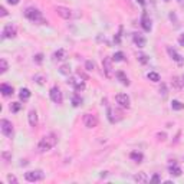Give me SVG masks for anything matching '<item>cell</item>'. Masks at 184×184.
<instances>
[{"instance_id":"10","label":"cell","mask_w":184,"mask_h":184,"mask_svg":"<svg viewBox=\"0 0 184 184\" xmlns=\"http://www.w3.org/2000/svg\"><path fill=\"white\" fill-rule=\"evenodd\" d=\"M16 26H13V25H7V26H4V29H3V38L4 39H12V38H14L16 36Z\"/></svg>"},{"instance_id":"28","label":"cell","mask_w":184,"mask_h":184,"mask_svg":"<svg viewBox=\"0 0 184 184\" xmlns=\"http://www.w3.org/2000/svg\"><path fill=\"white\" fill-rule=\"evenodd\" d=\"M112 59H114L115 62H122V61H124V53H122V52H117V53L112 56Z\"/></svg>"},{"instance_id":"20","label":"cell","mask_w":184,"mask_h":184,"mask_svg":"<svg viewBox=\"0 0 184 184\" xmlns=\"http://www.w3.org/2000/svg\"><path fill=\"white\" fill-rule=\"evenodd\" d=\"M134 180H135L137 183H147L148 177H147V174L145 173H140V174H137V175L134 177Z\"/></svg>"},{"instance_id":"36","label":"cell","mask_w":184,"mask_h":184,"mask_svg":"<svg viewBox=\"0 0 184 184\" xmlns=\"http://www.w3.org/2000/svg\"><path fill=\"white\" fill-rule=\"evenodd\" d=\"M173 84L175 85L177 88H180L181 85H180V82H178V78H173Z\"/></svg>"},{"instance_id":"3","label":"cell","mask_w":184,"mask_h":184,"mask_svg":"<svg viewBox=\"0 0 184 184\" xmlns=\"http://www.w3.org/2000/svg\"><path fill=\"white\" fill-rule=\"evenodd\" d=\"M25 178H26V181H29V183H36V181L43 180V173H42L40 170L27 171V173L25 174Z\"/></svg>"},{"instance_id":"22","label":"cell","mask_w":184,"mask_h":184,"mask_svg":"<svg viewBox=\"0 0 184 184\" xmlns=\"http://www.w3.org/2000/svg\"><path fill=\"white\" fill-rule=\"evenodd\" d=\"M171 108H173L174 111H181V109H184V104H181V102L177 101V99H174L173 102H171Z\"/></svg>"},{"instance_id":"33","label":"cell","mask_w":184,"mask_h":184,"mask_svg":"<svg viewBox=\"0 0 184 184\" xmlns=\"http://www.w3.org/2000/svg\"><path fill=\"white\" fill-rule=\"evenodd\" d=\"M150 181H151V183H158V181H160V177H158V175H157V174H155V175H154V177H152L151 180H150Z\"/></svg>"},{"instance_id":"19","label":"cell","mask_w":184,"mask_h":184,"mask_svg":"<svg viewBox=\"0 0 184 184\" xmlns=\"http://www.w3.org/2000/svg\"><path fill=\"white\" fill-rule=\"evenodd\" d=\"M19 97L22 101H27L29 98H30V91L27 89V88H22L20 89V94H19Z\"/></svg>"},{"instance_id":"8","label":"cell","mask_w":184,"mask_h":184,"mask_svg":"<svg viewBox=\"0 0 184 184\" xmlns=\"http://www.w3.org/2000/svg\"><path fill=\"white\" fill-rule=\"evenodd\" d=\"M55 12L62 17V19H71L72 16H74V13H72V10L71 9H68V7H63V6H58L56 9H55Z\"/></svg>"},{"instance_id":"21","label":"cell","mask_w":184,"mask_h":184,"mask_svg":"<svg viewBox=\"0 0 184 184\" xmlns=\"http://www.w3.org/2000/svg\"><path fill=\"white\" fill-rule=\"evenodd\" d=\"M117 76H118V79L121 81V84H122V85H125V87H128V85H130V81H128V78H127V76L124 75V72H118Z\"/></svg>"},{"instance_id":"23","label":"cell","mask_w":184,"mask_h":184,"mask_svg":"<svg viewBox=\"0 0 184 184\" xmlns=\"http://www.w3.org/2000/svg\"><path fill=\"white\" fill-rule=\"evenodd\" d=\"M130 157H131V158H132V160H134L135 162H141V161H142V158H144V155H142L141 152H137V151L131 152Z\"/></svg>"},{"instance_id":"37","label":"cell","mask_w":184,"mask_h":184,"mask_svg":"<svg viewBox=\"0 0 184 184\" xmlns=\"http://www.w3.org/2000/svg\"><path fill=\"white\" fill-rule=\"evenodd\" d=\"M6 14H7V12H6V9L1 6V7H0V16H6Z\"/></svg>"},{"instance_id":"39","label":"cell","mask_w":184,"mask_h":184,"mask_svg":"<svg viewBox=\"0 0 184 184\" xmlns=\"http://www.w3.org/2000/svg\"><path fill=\"white\" fill-rule=\"evenodd\" d=\"M140 61L142 62V63H145V62H147V56H145V55H141V56H140Z\"/></svg>"},{"instance_id":"32","label":"cell","mask_w":184,"mask_h":184,"mask_svg":"<svg viewBox=\"0 0 184 184\" xmlns=\"http://www.w3.org/2000/svg\"><path fill=\"white\" fill-rule=\"evenodd\" d=\"M42 61H43V55L42 53H38L35 56V62L36 63H42Z\"/></svg>"},{"instance_id":"25","label":"cell","mask_w":184,"mask_h":184,"mask_svg":"<svg viewBox=\"0 0 184 184\" xmlns=\"http://www.w3.org/2000/svg\"><path fill=\"white\" fill-rule=\"evenodd\" d=\"M147 78H148L150 81H152V82H158V81H160V75H158L157 72H148Z\"/></svg>"},{"instance_id":"24","label":"cell","mask_w":184,"mask_h":184,"mask_svg":"<svg viewBox=\"0 0 184 184\" xmlns=\"http://www.w3.org/2000/svg\"><path fill=\"white\" fill-rule=\"evenodd\" d=\"M33 81H35L36 84H39V85H43L45 82H46V76L45 75H35L33 76Z\"/></svg>"},{"instance_id":"2","label":"cell","mask_w":184,"mask_h":184,"mask_svg":"<svg viewBox=\"0 0 184 184\" xmlns=\"http://www.w3.org/2000/svg\"><path fill=\"white\" fill-rule=\"evenodd\" d=\"M25 16L33 23H48L45 20L43 17H42V13L38 10V9H35V7H27L26 10H25Z\"/></svg>"},{"instance_id":"15","label":"cell","mask_w":184,"mask_h":184,"mask_svg":"<svg viewBox=\"0 0 184 184\" xmlns=\"http://www.w3.org/2000/svg\"><path fill=\"white\" fill-rule=\"evenodd\" d=\"M0 92H1L4 97H10L12 94H13V87L7 85V84H1V85H0Z\"/></svg>"},{"instance_id":"40","label":"cell","mask_w":184,"mask_h":184,"mask_svg":"<svg viewBox=\"0 0 184 184\" xmlns=\"http://www.w3.org/2000/svg\"><path fill=\"white\" fill-rule=\"evenodd\" d=\"M7 3H9V4H17L19 0H7Z\"/></svg>"},{"instance_id":"42","label":"cell","mask_w":184,"mask_h":184,"mask_svg":"<svg viewBox=\"0 0 184 184\" xmlns=\"http://www.w3.org/2000/svg\"><path fill=\"white\" fill-rule=\"evenodd\" d=\"M138 1H140L141 4H144V0H138Z\"/></svg>"},{"instance_id":"12","label":"cell","mask_w":184,"mask_h":184,"mask_svg":"<svg viewBox=\"0 0 184 184\" xmlns=\"http://www.w3.org/2000/svg\"><path fill=\"white\" fill-rule=\"evenodd\" d=\"M132 39H134V42H135V45H137L138 48H144V46H145V38H144L141 33H134V35H132Z\"/></svg>"},{"instance_id":"30","label":"cell","mask_w":184,"mask_h":184,"mask_svg":"<svg viewBox=\"0 0 184 184\" xmlns=\"http://www.w3.org/2000/svg\"><path fill=\"white\" fill-rule=\"evenodd\" d=\"M22 108V105H20V104H19V102H13V104H12L10 105V109H12V112H17V111H19V109Z\"/></svg>"},{"instance_id":"5","label":"cell","mask_w":184,"mask_h":184,"mask_svg":"<svg viewBox=\"0 0 184 184\" xmlns=\"http://www.w3.org/2000/svg\"><path fill=\"white\" fill-rule=\"evenodd\" d=\"M0 130H1V132L6 137H12L13 135V125H12L10 121H7V119H1L0 121Z\"/></svg>"},{"instance_id":"9","label":"cell","mask_w":184,"mask_h":184,"mask_svg":"<svg viewBox=\"0 0 184 184\" xmlns=\"http://www.w3.org/2000/svg\"><path fill=\"white\" fill-rule=\"evenodd\" d=\"M49 94H51V99L53 101L55 104H62V99H63V98H62V92H61V89H59L58 87L52 88Z\"/></svg>"},{"instance_id":"14","label":"cell","mask_w":184,"mask_h":184,"mask_svg":"<svg viewBox=\"0 0 184 184\" xmlns=\"http://www.w3.org/2000/svg\"><path fill=\"white\" fill-rule=\"evenodd\" d=\"M68 84H71L72 87L76 89V92H79V91H84L85 89V82L82 81V82H78V81H75V79H69L68 81Z\"/></svg>"},{"instance_id":"7","label":"cell","mask_w":184,"mask_h":184,"mask_svg":"<svg viewBox=\"0 0 184 184\" xmlns=\"http://www.w3.org/2000/svg\"><path fill=\"white\" fill-rule=\"evenodd\" d=\"M115 101H117V104H118L119 107H122V108H130V97H128L127 94H118V95L115 97Z\"/></svg>"},{"instance_id":"35","label":"cell","mask_w":184,"mask_h":184,"mask_svg":"<svg viewBox=\"0 0 184 184\" xmlns=\"http://www.w3.org/2000/svg\"><path fill=\"white\" fill-rule=\"evenodd\" d=\"M7 180H9L10 183H17V180H16V177H14V175H9V177H7Z\"/></svg>"},{"instance_id":"44","label":"cell","mask_w":184,"mask_h":184,"mask_svg":"<svg viewBox=\"0 0 184 184\" xmlns=\"http://www.w3.org/2000/svg\"><path fill=\"white\" fill-rule=\"evenodd\" d=\"M165 1H168V0H165Z\"/></svg>"},{"instance_id":"17","label":"cell","mask_w":184,"mask_h":184,"mask_svg":"<svg viewBox=\"0 0 184 184\" xmlns=\"http://www.w3.org/2000/svg\"><path fill=\"white\" fill-rule=\"evenodd\" d=\"M168 170H170V174H171V175H175V177L181 175V168H180L175 162H173V164L170 165V168H168Z\"/></svg>"},{"instance_id":"38","label":"cell","mask_w":184,"mask_h":184,"mask_svg":"<svg viewBox=\"0 0 184 184\" xmlns=\"http://www.w3.org/2000/svg\"><path fill=\"white\" fill-rule=\"evenodd\" d=\"M178 43L181 45V46H184V33L180 36V38H178Z\"/></svg>"},{"instance_id":"29","label":"cell","mask_w":184,"mask_h":184,"mask_svg":"<svg viewBox=\"0 0 184 184\" xmlns=\"http://www.w3.org/2000/svg\"><path fill=\"white\" fill-rule=\"evenodd\" d=\"M6 71H7V62L4 59H0V72L4 74Z\"/></svg>"},{"instance_id":"34","label":"cell","mask_w":184,"mask_h":184,"mask_svg":"<svg viewBox=\"0 0 184 184\" xmlns=\"http://www.w3.org/2000/svg\"><path fill=\"white\" fill-rule=\"evenodd\" d=\"M78 75L81 76L84 81H87V79H88V75H85V74H84V72H81V71H78Z\"/></svg>"},{"instance_id":"13","label":"cell","mask_w":184,"mask_h":184,"mask_svg":"<svg viewBox=\"0 0 184 184\" xmlns=\"http://www.w3.org/2000/svg\"><path fill=\"white\" fill-rule=\"evenodd\" d=\"M141 25H142V27H144V30H145V32H150V30H151V20L148 19V14H147L145 12H144V14H142Z\"/></svg>"},{"instance_id":"41","label":"cell","mask_w":184,"mask_h":184,"mask_svg":"<svg viewBox=\"0 0 184 184\" xmlns=\"http://www.w3.org/2000/svg\"><path fill=\"white\" fill-rule=\"evenodd\" d=\"M9 157H10V154H9V152H3V158L9 160Z\"/></svg>"},{"instance_id":"31","label":"cell","mask_w":184,"mask_h":184,"mask_svg":"<svg viewBox=\"0 0 184 184\" xmlns=\"http://www.w3.org/2000/svg\"><path fill=\"white\" fill-rule=\"evenodd\" d=\"M85 68H87V71H94L95 65H94V62H91V61H87V63H85Z\"/></svg>"},{"instance_id":"27","label":"cell","mask_w":184,"mask_h":184,"mask_svg":"<svg viewBox=\"0 0 184 184\" xmlns=\"http://www.w3.org/2000/svg\"><path fill=\"white\" fill-rule=\"evenodd\" d=\"M81 102H82V99H81V97H78V95H74V97H72V105H74V107H79V105H81Z\"/></svg>"},{"instance_id":"18","label":"cell","mask_w":184,"mask_h":184,"mask_svg":"<svg viewBox=\"0 0 184 184\" xmlns=\"http://www.w3.org/2000/svg\"><path fill=\"white\" fill-rule=\"evenodd\" d=\"M66 58V51L65 49H59L53 53V61H63Z\"/></svg>"},{"instance_id":"1","label":"cell","mask_w":184,"mask_h":184,"mask_svg":"<svg viewBox=\"0 0 184 184\" xmlns=\"http://www.w3.org/2000/svg\"><path fill=\"white\" fill-rule=\"evenodd\" d=\"M56 142H58L56 135H55V134H48V135H45L43 138L40 140L39 145H38V148H39V151L40 152L49 151V150H52L55 145H56Z\"/></svg>"},{"instance_id":"6","label":"cell","mask_w":184,"mask_h":184,"mask_svg":"<svg viewBox=\"0 0 184 184\" xmlns=\"http://www.w3.org/2000/svg\"><path fill=\"white\" fill-rule=\"evenodd\" d=\"M82 121H84V124H85L87 128H95L98 125V118L94 114H85Z\"/></svg>"},{"instance_id":"26","label":"cell","mask_w":184,"mask_h":184,"mask_svg":"<svg viewBox=\"0 0 184 184\" xmlns=\"http://www.w3.org/2000/svg\"><path fill=\"white\" fill-rule=\"evenodd\" d=\"M59 72L62 74V75H69L71 74V66L69 65H62L59 68Z\"/></svg>"},{"instance_id":"11","label":"cell","mask_w":184,"mask_h":184,"mask_svg":"<svg viewBox=\"0 0 184 184\" xmlns=\"http://www.w3.org/2000/svg\"><path fill=\"white\" fill-rule=\"evenodd\" d=\"M167 52H168V55L171 56V59L177 62V65H183L184 63V58L181 56V55L177 53L175 49H173V48H167Z\"/></svg>"},{"instance_id":"43","label":"cell","mask_w":184,"mask_h":184,"mask_svg":"<svg viewBox=\"0 0 184 184\" xmlns=\"http://www.w3.org/2000/svg\"><path fill=\"white\" fill-rule=\"evenodd\" d=\"M183 82H184V75H183Z\"/></svg>"},{"instance_id":"4","label":"cell","mask_w":184,"mask_h":184,"mask_svg":"<svg viewBox=\"0 0 184 184\" xmlns=\"http://www.w3.org/2000/svg\"><path fill=\"white\" fill-rule=\"evenodd\" d=\"M102 68H104L105 76H107L108 79H112V76H114V68H112V59H111V58H104Z\"/></svg>"},{"instance_id":"16","label":"cell","mask_w":184,"mask_h":184,"mask_svg":"<svg viewBox=\"0 0 184 184\" xmlns=\"http://www.w3.org/2000/svg\"><path fill=\"white\" fill-rule=\"evenodd\" d=\"M29 124H30V127H36L38 125V114H36V111H29Z\"/></svg>"}]
</instances>
